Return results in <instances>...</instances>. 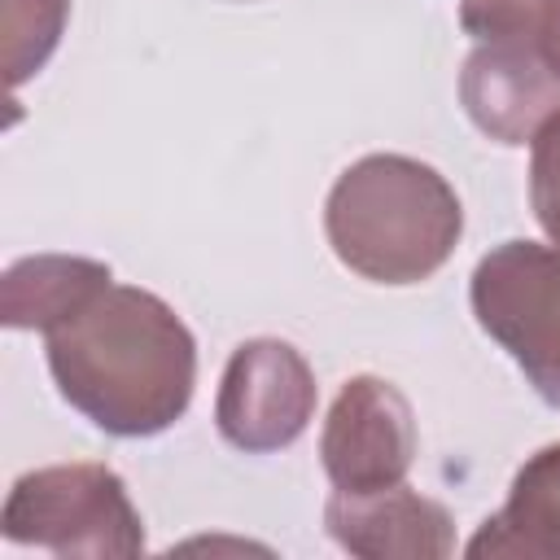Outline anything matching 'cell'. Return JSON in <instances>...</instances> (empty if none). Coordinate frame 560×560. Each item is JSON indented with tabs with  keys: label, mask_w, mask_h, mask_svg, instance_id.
I'll list each match as a JSON object with an SVG mask.
<instances>
[{
	"label": "cell",
	"mask_w": 560,
	"mask_h": 560,
	"mask_svg": "<svg viewBox=\"0 0 560 560\" xmlns=\"http://www.w3.org/2000/svg\"><path fill=\"white\" fill-rule=\"evenodd\" d=\"M529 48H538V52L547 57V66L560 74V0H547V4H542V18H538V26H534Z\"/></svg>",
	"instance_id": "14"
},
{
	"label": "cell",
	"mask_w": 560,
	"mask_h": 560,
	"mask_svg": "<svg viewBox=\"0 0 560 560\" xmlns=\"http://www.w3.org/2000/svg\"><path fill=\"white\" fill-rule=\"evenodd\" d=\"M315 372L280 337L241 341L223 368L214 424L228 446L267 455L293 446L315 416Z\"/></svg>",
	"instance_id": "5"
},
{
	"label": "cell",
	"mask_w": 560,
	"mask_h": 560,
	"mask_svg": "<svg viewBox=\"0 0 560 560\" xmlns=\"http://www.w3.org/2000/svg\"><path fill=\"white\" fill-rule=\"evenodd\" d=\"M547 0H459V26L477 44H529Z\"/></svg>",
	"instance_id": "12"
},
{
	"label": "cell",
	"mask_w": 560,
	"mask_h": 560,
	"mask_svg": "<svg viewBox=\"0 0 560 560\" xmlns=\"http://www.w3.org/2000/svg\"><path fill=\"white\" fill-rule=\"evenodd\" d=\"M324 525L341 551L359 560H442L455 551L451 512L402 481L372 494H332Z\"/></svg>",
	"instance_id": "8"
},
{
	"label": "cell",
	"mask_w": 560,
	"mask_h": 560,
	"mask_svg": "<svg viewBox=\"0 0 560 560\" xmlns=\"http://www.w3.org/2000/svg\"><path fill=\"white\" fill-rule=\"evenodd\" d=\"M44 337L61 398L114 438H153L192 402L197 341L149 289L109 284Z\"/></svg>",
	"instance_id": "1"
},
{
	"label": "cell",
	"mask_w": 560,
	"mask_h": 560,
	"mask_svg": "<svg viewBox=\"0 0 560 560\" xmlns=\"http://www.w3.org/2000/svg\"><path fill=\"white\" fill-rule=\"evenodd\" d=\"M529 201H534V219L542 223V232L551 236V245H560V122H551L534 140Z\"/></svg>",
	"instance_id": "13"
},
{
	"label": "cell",
	"mask_w": 560,
	"mask_h": 560,
	"mask_svg": "<svg viewBox=\"0 0 560 560\" xmlns=\"http://www.w3.org/2000/svg\"><path fill=\"white\" fill-rule=\"evenodd\" d=\"M109 267L74 254H39L22 258L0 280V319L9 328L52 332L70 315H79L101 289H109Z\"/></svg>",
	"instance_id": "10"
},
{
	"label": "cell",
	"mask_w": 560,
	"mask_h": 560,
	"mask_svg": "<svg viewBox=\"0 0 560 560\" xmlns=\"http://www.w3.org/2000/svg\"><path fill=\"white\" fill-rule=\"evenodd\" d=\"M66 13H70V0H0L9 88L31 79L52 57V48L66 31Z\"/></svg>",
	"instance_id": "11"
},
{
	"label": "cell",
	"mask_w": 560,
	"mask_h": 560,
	"mask_svg": "<svg viewBox=\"0 0 560 560\" xmlns=\"http://www.w3.org/2000/svg\"><path fill=\"white\" fill-rule=\"evenodd\" d=\"M459 101L499 144H534L560 122V74L529 44H477L459 70Z\"/></svg>",
	"instance_id": "7"
},
{
	"label": "cell",
	"mask_w": 560,
	"mask_h": 560,
	"mask_svg": "<svg viewBox=\"0 0 560 560\" xmlns=\"http://www.w3.org/2000/svg\"><path fill=\"white\" fill-rule=\"evenodd\" d=\"M324 232L354 276L420 284L451 258L464 210L433 166L402 153H368L337 175L324 206Z\"/></svg>",
	"instance_id": "2"
},
{
	"label": "cell",
	"mask_w": 560,
	"mask_h": 560,
	"mask_svg": "<svg viewBox=\"0 0 560 560\" xmlns=\"http://www.w3.org/2000/svg\"><path fill=\"white\" fill-rule=\"evenodd\" d=\"M477 324L516 359L525 381L560 407V245L503 241L472 271Z\"/></svg>",
	"instance_id": "4"
},
{
	"label": "cell",
	"mask_w": 560,
	"mask_h": 560,
	"mask_svg": "<svg viewBox=\"0 0 560 560\" xmlns=\"http://www.w3.org/2000/svg\"><path fill=\"white\" fill-rule=\"evenodd\" d=\"M472 560H560V442L534 451L508 490V503L472 534Z\"/></svg>",
	"instance_id": "9"
},
{
	"label": "cell",
	"mask_w": 560,
	"mask_h": 560,
	"mask_svg": "<svg viewBox=\"0 0 560 560\" xmlns=\"http://www.w3.org/2000/svg\"><path fill=\"white\" fill-rule=\"evenodd\" d=\"M319 459L341 494L398 486L416 459V416L398 385L381 376H350L324 420Z\"/></svg>",
	"instance_id": "6"
},
{
	"label": "cell",
	"mask_w": 560,
	"mask_h": 560,
	"mask_svg": "<svg viewBox=\"0 0 560 560\" xmlns=\"http://www.w3.org/2000/svg\"><path fill=\"white\" fill-rule=\"evenodd\" d=\"M0 529L18 547L52 556H109L127 560L144 551L140 512L127 486L105 464H52L22 472L4 499Z\"/></svg>",
	"instance_id": "3"
}]
</instances>
